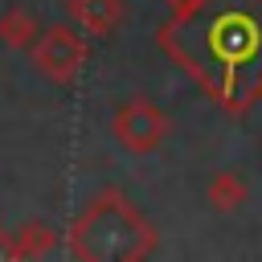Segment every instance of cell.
Returning <instances> with one entry per match:
<instances>
[{"label":"cell","mask_w":262,"mask_h":262,"mask_svg":"<svg viewBox=\"0 0 262 262\" xmlns=\"http://www.w3.org/2000/svg\"><path fill=\"white\" fill-rule=\"evenodd\" d=\"M106 196H98V205H90L78 221H74V242L70 250L78 258H139L156 246L151 225L123 201L115 196V221H106Z\"/></svg>","instance_id":"6da1fadb"},{"label":"cell","mask_w":262,"mask_h":262,"mask_svg":"<svg viewBox=\"0 0 262 262\" xmlns=\"http://www.w3.org/2000/svg\"><path fill=\"white\" fill-rule=\"evenodd\" d=\"M29 53H33V66H37L41 78L66 86L86 66V33L74 20L70 25H49V29H41V37H37V45Z\"/></svg>","instance_id":"7a4b0ae2"},{"label":"cell","mask_w":262,"mask_h":262,"mask_svg":"<svg viewBox=\"0 0 262 262\" xmlns=\"http://www.w3.org/2000/svg\"><path fill=\"white\" fill-rule=\"evenodd\" d=\"M111 135H115V143H119L123 151H131V156H151V151L168 139V119H164V111H160L156 102H147V98H127V102L115 111V119H111Z\"/></svg>","instance_id":"3957f363"},{"label":"cell","mask_w":262,"mask_h":262,"mask_svg":"<svg viewBox=\"0 0 262 262\" xmlns=\"http://www.w3.org/2000/svg\"><path fill=\"white\" fill-rule=\"evenodd\" d=\"M66 12L86 37H106L119 29L127 4L123 0H66Z\"/></svg>","instance_id":"277c9868"},{"label":"cell","mask_w":262,"mask_h":262,"mask_svg":"<svg viewBox=\"0 0 262 262\" xmlns=\"http://www.w3.org/2000/svg\"><path fill=\"white\" fill-rule=\"evenodd\" d=\"M57 246V229L49 221H25L8 233V258H45Z\"/></svg>","instance_id":"5b68a950"},{"label":"cell","mask_w":262,"mask_h":262,"mask_svg":"<svg viewBox=\"0 0 262 262\" xmlns=\"http://www.w3.org/2000/svg\"><path fill=\"white\" fill-rule=\"evenodd\" d=\"M205 196H209V205H213L217 213H233V209H242V205H246V196H250V184L242 180V172L225 168V172H217V176L209 180Z\"/></svg>","instance_id":"8992f818"},{"label":"cell","mask_w":262,"mask_h":262,"mask_svg":"<svg viewBox=\"0 0 262 262\" xmlns=\"http://www.w3.org/2000/svg\"><path fill=\"white\" fill-rule=\"evenodd\" d=\"M37 37H41V25H37V16L29 8H8L0 16V41L8 49H33Z\"/></svg>","instance_id":"52a82bcc"}]
</instances>
